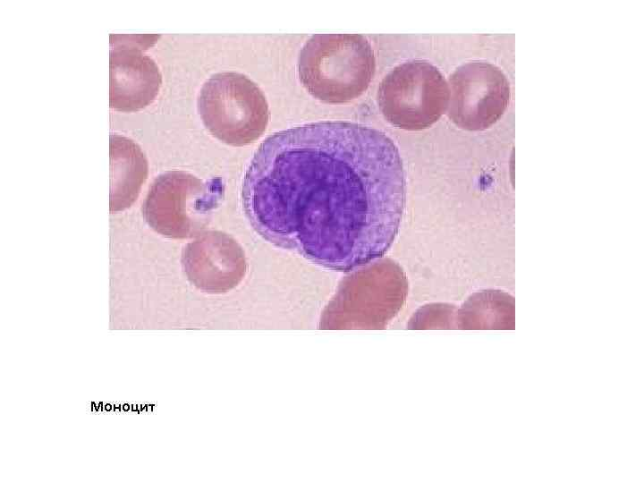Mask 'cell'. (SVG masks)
<instances>
[{"instance_id":"1","label":"cell","mask_w":644,"mask_h":483,"mask_svg":"<svg viewBox=\"0 0 644 483\" xmlns=\"http://www.w3.org/2000/svg\"><path fill=\"white\" fill-rule=\"evenodd\" d=\"M241 195L249 223L267 242L349 272L391 247L406 180L400 152L383 131L318 122L267 137L246 169Z\"/></svg>"},{"instance_id":"2","label":"cell","mask_w":644,"mask_h":483,"mask_svg":"<svg viewBox=\"0 0 644 483\" xmlns=\"http://www.w3.org/2000/svg\"><path fill=\"white\" fill-rule=\"evenodd\" d=\"M376 70L369 41L360 34H316L300 51L297 72L308 92L320 101H352L368 89Z\"/></svg>"},{"instance_id":"3","label":"cell","mask_w":644,"mask_h":483,"mask_svg":"<svg viewBox=\"0 0 644 483\" xmlns=\"http://www.w3.org/2000/svg\"><path fill=\"white\" fill-rule=\"evenodd\" d=\"M198 111L205 127L229 144L244 145L258 140L269 122V108L261 89L235 72L213 74L202 85Z\"/></svg>"},{"instance_id":"4","label":"cell","mask_w":644,"mask_h":483,"mask_svg":"<svg viewBox=\"0 0 644 483\" xmlns=\"http://www.w3.org/2000/svg\"><path fill=\"white\" fill-rule=\"evenodd\" d=\"M377 102L392 125L419 131L434 124L449 102V86L442 72L425 60H411L391 70L381 80Z\"/></svg>"},{"instance_id":"5","label":"cell","mask_w":644,"mask_h":483,"mask_svg":"<svg viewBox=\"0 0 644 483\" xmlns=\"http://www.w3.org/2000/svg\"><path fill=\"white\" fill-rule=\"evenodd\" d=\"M447 115L458 127L483 131L496 123L510 99L509 81L500 68L484 61L459 66L449 78Z\"/></svg>"},{"instance_id":"6","label":"cell","mask_w":644,"mask_h":483,"mask_svg":"<svg viewBox=\"0 0 644 483\" xmlns=\"http://www.w3.org/2000/svg\"><path fill=\"white\" fill-rule=\"evenodd\" d=\"M158 38L156 35H110V107L135 112L157 96L162 75L156 62L143 51Z\"/></svg>"},{"instance_id":"7","label":"cell","mask_w":644,"mask_h":483,"mask_svg":"<svg viewBox=\"0 0 644 483\" xmlns=\"http://www.w3.org/2000/svg\"><path fill=\"white\" fill-rule=\"evenodd\" d=\"M196 177L183 172L160 175L152 184L143 205L148 224L164 233L182 234L186 229L185 210L201 192Z\"/></svg>"},{"instance_id":"8","label":"cell","mask_w":644,"mask_h":483,"mask_svg":"<svg viewBox=\"0 0 644 483\" xmlns=\"http://www.w3.org/2000/svg\"><path fill=\"white\" fill-rule=\"evenodd\" d=\"M148 174V162L140 146L119 134L110 135V211L130 208Z\"/></svg>"}]
</instances>
